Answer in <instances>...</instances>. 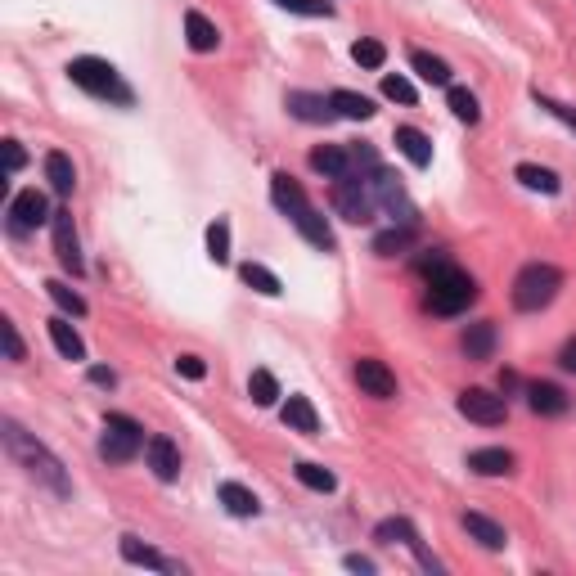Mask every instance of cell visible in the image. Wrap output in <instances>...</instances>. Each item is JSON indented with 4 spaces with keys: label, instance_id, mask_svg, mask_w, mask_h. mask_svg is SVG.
Here are the masks:
<instances>
[{
    "label": "cell",
    "instance_id": "obj_22",
    "mask_svg": "<svg viewBox=\"0 0 576 576\" xmlns=\"http://www.w3.org/2000/svg\"><path fill=\"white\" fill-rule=\"evenodd\" d=\"M216 500H221L234 518H257V513H261L257 495H252L243 482H221V486H216Z\"/></svg>",
    "mask_w": 576,
    "mask_h": 576
},
{
    "label": "cell",
    "instance_id": "obj_2",
    "mask_svg": "<svg viewBox=\"0 0 576 576\" xmlns=\"http://www.w3.org/2000/svg\"><path fill=\"white\" fill-rule=\"evenodd\" d=\"M270 198H275V207L288 216V221L297 225V234H302L311 248H320V252H338V239H333V230H329V221L320 216V207L306 198V189L297 185L288 171H275L270 176Z\"/></svg>",
    "mask_w": 576,
    "mask_h": 576
},
{
    "label": "cell",
    "instance_id": "obj_7",
    "mask_svg": "<svg viewBox=\"0 0 576 576\" xmlns=\"http://www.w3.org/2000/svg\"><path fill=\"white\" fill-rule=\"evenodd\" d=\"M333 207H338L351 225H365V221H374V216H378V203H374V194H369V185H365L360 171H356V176L333 180Z\"/></svg>",
    "mask_w": 576,
    "mask_h": 576
},
{
    "label": "cell",
    "instance_id": "obj_41",
    "mask_svg": "<svg viewBox=\"0 0 576 576\" xmlns=\"http://www.w3.org/2000/svg\"><path fill=\"white\" fill-rule=\"evenodd\" d=\"M0 333H5V356L9 360H23V338H18L14 320H0Z\"/></svg>",
    "mask_w": 576,
    "mask_h": 576
},
{
    "label": "cell",
    "instance_id": "obj_13",
    "mask_svg": "<svg viewBox=\"0 0 576 576\" xmlns=\"http://www.w3.org/2000/svg\"><path fill=\"white\" fill-rule=\"evenodd\" d=\"M122 558L131 567H153V572H167V576H185V563L158 554L153 545H140V536H122Z\"/></svg>",
    "mask_w": 576,
    "mask_h": 576
},
{
    "label": "cell",
    "instance_id": "obj_14",
    "mask_svg": "<svg viewBox=\"0 0 576 576\" xmlns=\"http://www.w3.org/2000/svg\"><path fill=\"white\" fill-rule=\"evenodd\" d=\"M144 455H149V468L158 482H176L180 477V450L171 437H149L144 441Z\"/></svg>",
    "mask_w": 576,
    "mask_h": 576
},
{
    "label": "cell",
    "instance_id": "obj_45",
    "mask_svg": "<svg viewBox=\"0 0 576 576\" xmlns=\"http://www.w3.org/2000/svg\"><path fill=\"white\" fill-rule=\"evenodd\" d=\"M558 365H563L567 374H576V338L563 342V351H558Z\"/></svg>",
    "mask_w": 576,
    "mask_h": 576
},
{
    "label": "cell",
    "instance_id": "obj_39",
    "mask_svg": "<svg viewBox=\"0 0 576 576\" xmlns=\"http://www.w3.org/2000/svg\"><path fill=\"white\" fill-rule=\"evenodd\" d=\"M383 95L396 99V104H414V99H419V90H414L405 77H383Z\"/></svg>",
    "mask_w": 576,
    "mask_h": 576
},
{
    "label": "cell",
    "instance_id": "obj_9",
    "mask_svg": "<svg viewBox=\"0 0 576 576\" xmlns=\"http://www.w3.org/2000/svg\"><path fill=\"white\" fill-rule=\"evenodd\" d=\"M459 414L473 423H482V428H500L504 419H509V401L495 392H486V387H468V392H459Z\"/></svg>",
    "mask_w": 576,
    "mask_h": 576
},
{
    "label": "cell",
    "instance_id": "obj_4",
    "mask_svg": "<svg viewBox=\"0 0 576 576\" xmlns=\"http://www.w3.org/2000/svg\"><path fill=\"white\" fill-rule=\"evenodd\" d=\"M477 302V279L468 275V270H459V266H437L428 275V311H437V315H459V311H468V306Z\"/></svg>",
    "mask_w": 576,
    "mask_h": 576
},
{
    "label": "cell",
    "instance_id": "obj_46",
    "mask_svg": "<svg viewBox=\"0 0 576 576\" xmlns=\"http://www.w3.org/2000/svg\"><path fill=\"white\" fill-rule=\"evenodd\" d=\"M90 383H95V387H113L117 374H113V369H104V365H95V369H90Z\"/></svg>",
    "mask_w": 576,
    "mask_h": 576
},
{
    "label": "cell",
    "instance_id": "obj_30",
    "mask_svg": "<svg viewBox=\"0 0 576 576\" xmlns=\"http://www.w3.org/2000/svg\"><path fill=\"white\" fill-rule=\"evenodd\" d=\"M410 63H414V72H419L428 86H450V63L446 59H437V54H428V50H414Z\"/></svg>",
    "mask_w": 576,
    "mask_h": 576
},
{
    "label": "cell",
    "instance_id": "obj_6",
    "mask_svg": "<svg viewBox=\"0 0 576 576\" xmlns=\"http://www.w3.org/2000/svg\"><path fill=\"white\" fill-rule=\"evenodd\" d=\"M144 446V428L131 419V414H108L104 419V437H99V455L108 464H126L135 459V450Z\"/></svg>",
    "mask_w": 576,
    "mask_h": 576
},
{
    "label": "cell",
    "instance_id": "obj_15",
    "mask_svg": "<svg viewBox=\"0 0 576 576\" xmlns=\"http://www.w3.org/2000/svg\"><path fill=\"white\" fill-rule=\"evenodd\" d=\"M311 167L329 180H342V176H356V153L351 149H338V144H320L311 149Z\"/></svg>",
    "mask_w": 576,
    "mask_h": 576
},
{
    "label": "cell",
    "instance_id": "obj_37",
    "mask_svg": "<svg viewBox=\"0 0 576 576\" xmlns=\"http://www.w3.org/2000/svg\"><path fill=\"white\" fill-rule=\"evenodd\" d=\"M531 99H536V108H545L549 117H558L563 126H572V131H576V108H572V104H563V99L545 95V90H531Z\"/></svg>",
    "mask_w": 576,
    "mask_h": 576
},
{
    "label": "cell",
    "instance_id": "obj_1",
    "mask_svg": "<svg viewBox=\"0 0 576 576\" xmlns=\"http://www.w3.org/2000/svg\"><path fill=\"white\" fill-rule=\"evenodd\" d=\"M0 441H5L9 459H14V464L23 468V473L32 477V482H41L45 491H54L59 500H68V495H72L68 468L59 464V455H54L50 446H41V441H36L18 419H0Z\"/></svg>",
    "mask_w": 576,
    "mask_h": 576
},
{
    "label": "cell",
    "instance_id": "obj_36",
    "mask_svg": "<svg viewBox=\"0 0 576 576\" xmlns=\"http://www.w3.org/2000/svg\"><path fill=\"white\" fill-rule=\"evenodd\" d=\"M248 392H252V401H257V405H275V396H279L275 374H270V369H252Z\"/></svg>",
    "mask_w": 576,
    "mask_h": 576
},
{
    "label": "cell",
    "instance_id": "obj_31",
    "mask_svg": "<svg viewBox=\"0 0 576 576\" xmlns=\"http://www.w3.org/2000/svg\"><path fill=\"white\" fill-rule=\"evenodd\" d=\"M414 243V225H392V230L374 234V252L378 257H396V252H405Z\"/></svg>",
    "mask_w": 576,
    "mask_h": 576
},
{
    "label": "cell",
    "instance_id": "obj_3",
    "mask_svg": "<svg viewBox=\"0 0 576 576\" xmlns=\"http://www.w3.org/2000/svg\"><path fill=\"white\" fill-rule=\"evenodd\" d=\"M68 77H72V86H81L86 95H95V99H108V104H122V108H131V104H135L131 86H126L122 72H117L108 59H95V54H81V59H72V63H68Z\"/></svg>",
    "mask_w": 576,
    "mask_h": 576
},
{
    "label": "cell",
    "instance_id": "obj_28",
    "mask_svg": "<svg viewBox=\"0 0 576 576\" xmlns=\"http://www.w3.org/2000/svg\"><path fill=\"white\" fill-rule=\"evenodd\" d=\"M239 279L252 288V293H261V297H279V293H284V284H279L275 270L257 266V261H243V266H239Z\"/></svg>",
    "mask_w": 576,
    "mask_h": 576
},
{
    "label": "cell",
    "instance_id": "obj_44",
    "mask_svg": "<svg viewBox=\"0 0 576 576\" xmlns=\"http://www.w3.org/2000/svg\"><path fill=\"white\" fill-rule=\"evenodd\" d=\"M342 567H347V572H374V558H365V554H347L342 558Z\"/></svg>",
    "mask_w": 576,
    "mask_h": 576
},
{
    "label": "cell",
    "instance_id": "obj_19",
    "mask_svg": "<svg viewBox=\"0 0 576 576\" xmlns=\"http://www.w3.org/2000/svg\"><path fill=\"white\" fill-rule=\"evenodd\" d=\"M45 180H50V189L59 198H68L72 189H77V167H72L68 153H59V149L45 153Z\"/></svg>",
    "mask_w": 576,
    "mask_h": 576
},
{
    "label": "cell",
    "instance_id": "obj_21",
    "mask_svg": "<svg viewBox=\"0 0 576 576\" xmlns=\"http://www.w3.org/2000/svg\"><path fill=\"white\" fill-rule=\"evenodd\" d=\"M468 468H473L477 477H504V473H513V455L504 446H482L468 455Z\"/></svg>",
    "mask_w": 576,
    "mask_h": 576
},
{
    "label": "cell",
    "instance_id": "obj_12",
    "mask_svg": "<svg viewBox=\"0 0 576 576\" xmlns=\"http://www.w3.org/2000/svg\"><path fill=\"white\" fill-rule=\"evenodd\" d=\"M54 212H45V194H36V189H23V194H14V203H9V230L14 234H27L36 230L41 221H50Z\"/></svg>",
    "mask_w": 576,
    "mask_h": 576
},
{
    "label": "cell",
    "instance_id": "obj_16",
    "mask_svg": "<svg viewBox=\"0 0 576 576\" xmlns=\"http://www.w3.org/2000/svg\"><path fill=\"white\" fill-rule=\"evenodd\" d=\"M284 108L297 117V122H333V104L324 95H311V90H288V99H284Z\"/></svg>",
    "mask_w": 576,
    "mask_h": 576
},
{
    "label": "cell",
    "instance_id": "obj_35",
    "mask_svg": "<svg viewBox=\"0 0 576 576\" xmlns=\"http://www.w3.org/2000/svg\"><path fill=\"white\" fill-rule=\"evenodd\" d=\"M450 113H455L459 117V122H468V126H473L477 122V117H482V108H477V95H473V90H464V86H450Z\"/></svg>",
    "mask_w": 576,
    "mask_h": 576
},
{
    "label": "cell",
    "instance_id": "obj_32",
    "mask_svg": "<svg viewBox=\"0 0 576 576\" xmlns=\"http://www.w3.org/2000/svg\"><path fill=\"white\" fill-rule=\"evenodd\" d=\"M45 293L54 297V306H59V311H68V315H86V297H81L77 288H68L63 279H45Z\"/></svg>",
    "mask_w": 576,
    "mask_h": 576
},
{
    "label": "cell",
    "instance_id": "obj_25",
    "mask_svg": "<svg viewBox=\"0 0 576 576\" xmlns=\"http://www.w3.org/2000/svg\"><path fill=\"white\" fill-rule=\"evenodd\" d=\"M45 329H50V342H54V351H59L63 360H86V342H81V333L72 329L63 315H59V320H50Z\"/></svg>",
    "mask_w": 576,
    "mask_h": 576
},
{
    "label": "cell",
    "instance_id": "obj_24",
    "mask_svg": "<svg viewBox=\"0 0 576 576\" xmlns=\"http://www.w3.org/2000/svg\"><path fill=\"white\" fill-rule=\"evenodd\" d=\"M464 531H468V536H473L482 549H504V545H509L504 527H500V522H491L486 513H464Z\"/></svg>",
    "mask_w": 576,
    "mask_h": 576
},
{
    "label": "cell",
    "instance_id": "obj_17",
    "mask_svg": "<svg viewBox=\"0 0 576 576\" xmlns=\"http://www.w3.org/2000/svg\"><path fill=\"white\" fill-rule=\"evenodd\" d=\"M392 144H396V153H401V158L414 162V167H428V162H432V140L419 131V126H396Z\"/></svg>",
    "mask_w": 576,
    "mask_h": 576
},
{
    "label": "cell",
    "instance_id": "obj_43",
    "mask_svg": "<svg viewBox=\"0 0 576 576\" xmlns=\"http://www.w3.org/2000/svg\"><path fill=\"white\" fill-rule=\"evenodd\" d=\"M176 374H185V378H203V374H207L203 356H176Z\"/></svg>",
    "mask_w": 576,
    "mask_h": 576
},
{
    "label": "cell",
    "instance_id": "obj_40",
    "mask_svg": "<svg viewBox=\"0 0 576 576\" xmlns=\"http://www.w3.org/2000/svg\"><path fill=\"white\" fill-rule=\"evenodd\" d=\"M275 5H279V9H288V14H324V18L333 14L329 0H275Z\"/></svg>",
    "mask_w": 576,
    "mask_h": 576
},
{
    "label": "cell",
    "instance_id": "obj_5",
    "mask_svg": "<svg viewBox=\"0 0 576 576\" xmlns=\"http://www.w3.org/2000/svg\"><path fill=\"white\" fill-rule=\"evenodd\" d=\"M558 288H563V270L549 266V261H531L513 279V306L518 311H545L558 297Z\"/></svg>",
    "mask_w": 576,
    "mask_h": 576
},
{
    "label": "cell",
    "instance_id": "obj_20",
    "mask_svg": "<svg viewBox=\"0 0 576 576\" xmlns=\"http://www.w3.org/2000/svg\"><path fill=\"white\" fill-rule=\"evenodd\" d=\"M527 405L536 414H545V419H558V414H567V392L558 383H531L527 387Z\"/></svg>",
    "mask_w": 576,
    "mask_h": 576
},
{
    "label": "cell",
    "instance_id": "obj_38",
    "mask_svg": "<svg viewBox=\"0 0 576 576\" xmlns=\"http://www.w3.org/2000/svg\"><path fill=\"white\" fill-rule=\"evenodd\" d=\"M351 59H356L360 68H383V63H387V50H383V41H369V36H365V41L351 45Z\"/></svg>",
    "mask_w": 576,
    "mask_h": 576
},
{
    "label": "cell",
    "instance_id": "obj_10",
    "mask_svg": "<svg viewBox=\"0 0 576 576\" xmlns=\"http://www.w3.org/2000/svg\"><path fill=\"white\" fill-rule=\"evenodd\" d=\"M50 225H54V257H59V266L72 270V275H81V270H86V257H81V239H77V225H72V212L59 207V212L50 216Z\"/></svg>",
    "mask_w": 576,
    "mask_h": 576
},
{
    "label": "cell",
    "instance_id": "obj_11",
    "mask_svg": "<svg viewBox=\"0 0 576 576\" xmlns=\"http://www.w3.org/2000/svg\"><path fill=\"white\" fill-rule=\"evenodd\" d=\"M356 383H360V392L374 396V401H392V396H396V374L383 365V360H374V356L356 360Z\"/></svg>",
    "mask_w": 576,
    "mask_h": 576
},
{
    "label": "cell",
    "instance_id": "obj_27",
    "mask_svg": "<svg viewBox=\"0 0 576 576\" xmlns=\"http://www.w3.org/2000/svg\"><path fill=\"white\" fill-rule=\"evenodd\" d=\"M491 351H495V324H491V320L468 324V333H464V356H468V360H491Z\"/></svg>",
    "mask_w": 576,
    "mask_h": 576
},
{
    "label": "cell",
    "instance_id": "obj_23",
    "mask_svg": "<svg viewBox=\"0 0 576 576\" xmlns=\"http://www.w3.org/2000/svg\"><path fill=\"white\" fill-rule=\"evenodd\" d=\"M329 104H333V113L347 117V122H369V117L378 113L374 99H369V95H356V90H333Z\"/></svg>",
    "mask_w": 576,
    "mask_h": 576
},
{
    "label": "cell",
    "instance_id": "obj_8",
    "mask_svg": "<svg viewBox=\"0 0 576 576\" xmlns=\"http://www.w3.org/2000/svg\"><path fill=\"white\" fill-rule=\"evenodd\" d=\"M374 540H378V545H396V540H401V545L410 549L414 558H419L423 572H432V576L446 572V567H441V558H432V549L419 540V531H414V522H410V518H383V522L374 527Z\"/></svg>",
    "mask_w": 576,
    "mask_h": 576
},
{
    "label": "cell",
    "instance_id": "obj_18",
    "mask_svg": "<svg viewBox=\"0 0 576 576\" xmlns=\"http://www.w3.org/2000/svg\"><path fill=\"white\" fill-rule=\"evenodd\" d=\"M185 41H189V50H194V54H212L216 45H221V32H216L212 18H203L198 9H189V14H185Z\"/></svg>",
    "mask_w": 576,
    "mask_h": 576
},
{
    "label": "cell",
    "instance_id": "obj_34",
    "mask_svg": "<svg viewBox=\"0 0 576 576\" xmlns=\"http://www.w3.org/2000/svg\"><path fill=\"white\" fill-rule=\"evenodd\" d=\"M207 257H212L216 266H225V261H230V221H212V225H207Z\"/></svg>",
    "mask_w": 576,
    "mask_h": 576
},
{
    "label": "cell",
    "instance_id": "obj_26",
    "mask_svg": "<svg viewBox=\"0 0 576 576\" xmlns=\"http://www.w3.org/2000/svg\"><path fill=\"white\" fill-rule=\"evenodd\" d=\"M284 423H288L293 432H302V437H315V432H320V414H315V405L306 401V396H288Z\"/></svg>",
    "mask_w": 576,
    "mask_h": 576
},
{
    "label": "cell",
    "instance_id": "obj_29",
    "mask_svg": "<svg viewBox=\"0 0 576 576\" xmlns=\"http://www.w3.org/2000/svg\"><path fill=\"white\" fill-rule=\"evenodd\" d=\"M513 180L536 189V194H558V176L549 167H536V162H518V167H513Z\"/></svg>",
    "mask_w": 576,
    "mask_h": 576
},
{
    "label": "cell",
    "instance_id": "obj_33",
    "mask_svg": "<svg viewBox=\"0 0 576 576\" xmlns=\"http://www.w3.org/2000/svg\"><path fill=\"white\" fill-rule=\"evenodd\" d=\"M293 473H297V482H302V486H311V491H324V495H329L333 486H338V477H333L324 464H311V459H302V464H297Z\"/></svg>",
    "mask_w": 576,
    "mask_h": 576
},
{
    "label": "cell",
    "instance_id": "obj_42",
    "mask_svg": "<svg viewBox=\"0 0 576 576\" xmlns=\"http://www.w3.org/2000/svg\"><path fill=\"white\" fill-rule=\"evenodd\" d=\"M23 162H27L23 144H18V140H5V171H9V176H14V171H23Z\"/></svg>",
    "mask_w": 576,
    "mask_h": 576
}]
</instances>
